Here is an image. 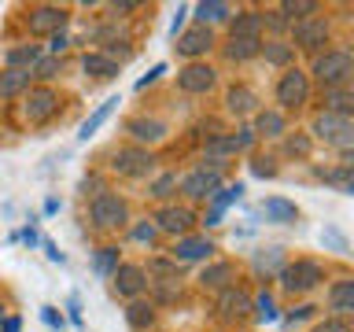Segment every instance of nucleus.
Masks as SVG:
<instances>
[{
  "label": "nucleus",
  "instance_id": "5fc2aeb1",
  "mask_svg": "<svg viewBox=\"0 0 354 332\" xmlns=\"http://www.w3.org/2000/svg\"><path fill=\"white\" fill-rule=\"evenodd\" d=\"M0 332H22V317L19 314H8L4 321H0Z\"/></svg>",
  "mask_w": 354,
  "mask_h": 332
},
{
  "label": "nucleus",
  "instance_id": "f03ea898",
  "mask_svg": "<svg viewBox=\"0 0 354 332\" xmlns=\"http://www.w3.org/2000/svg\"><path fill=\"white\" fill-rule=\"evenodd\" d=\"M321 281H325V270H321L317 262H310V259H299L292 266H284L281 270V284H284V292H310V288H317Z\"/></svg>",
  "mask_w": 354,
  "mask_h": 332
},
{
  "label": "nucleus",
  "instance_id": "4468645a",
  "mask_svg": "<svg viewBox=\"0 0 354 332\" xmlns=\"http://www.w3.org/2000/svg\"><path fill=\"white\" fill-rule=\"evenodd\" d=\"M155 221H159V229L174 232V237H185V232L196 225V214H192L188 207H162Z\"/></svg>",
  "mask_w": 354,
  "mask_h": 332
},
{
  "label": "nucleus",
  "instance_id": "9d476101",
  "mask_svg": "<svg viewBox=\"0 0 354 332\" xmlns=\"http://www.w3.org/2000/svg\"><path fill=\"white\" fill-rule=\"evenodd\" d=\"M26 22H30L33 33H59V30L66 26V11L55 8V4H41V8L30 11Z\"/></svg>",
  "mask_w": 354,
  "mask_h": 332
},
{
  "label": "nucleus",
  "instance_id": "b1692460",
  "mask_svg": "<svg viewBox=\"0 0 354 332\" xmlns=\"http://www.w3.org/2000/svg\"><path fill=\"white\" fill-rule=\"evenodd\" d=\"M328 306L336 314H351L354 310V281H336L328 288Z\"/></svg>",
  "mask_w": 354,
  "mask_h": 332
},
{
  "label": "nucleus",
  "instance_id": "37998d69",
  "mask_svg": "<svg viewBox=\"0 0 354 332\" xmlns=\"http://www.w3.org/2000/svg\"><path fill=\"white\" fill-rule=\"evenodd\" d=\"M251 174H254V177H277V166H273V159H270V155H266V159L259 155V159L251 163Z\"/></svg>",
  "mask_w": 354,
  "mask_h": 332
},
{
  "label": "nucleus",
  "instance_id": "1a4fd4ad",
  "mask_svg": "<svg viewBox=\"0 0 354 332\" xmlns=\"http://www.w3.org/2000/svg\"><path fill=\"white\" fill-rule=\"evenodd\" d=\"M325 37H328V22H325V19L310 15V19H303V22H295V44H299V48L317 52L321 44H325Z\"/></svg>",
  "mask_w": 354,
  "mask_h": 332
},
{
  "label": "nucleus",
  "instance_id": "052dcab7",
  "mask_svg": "<svg viewBox=\"0 0 354 332\" xmlns=\"http://www.w3.org/2000/svg\"><path fill=\"white\" fill-rule=\"evenodd\" d=\"M0 140H4V126H0Z\"/></svg>",
  "mask_w": 354,
  "mask_h": 332
},
{
  "label": "nucleus",
  "instance_id": "c9c22d12",
  "mask_svg": "<svg viewBox=\"0 0 354 332\" xmlns=\"http://www.w3.org/2000/svg\"><path fill=\"white\" fill-rule=\"evenodd\" d=\"M251 306H254V317H259L262 325L277 321V303H273V295H270V292H259V295L251 299Z\"/></svg>",
  "mask_w": 354,
  "mask_h": 332
},
{
  "label": "nucleus",
  "instance_id": "3c124183",
  "mask_svg": "<svg viewBox=\"0 0 354 332\" xmlns=\"http://www.w3.org/2000/svg\"><path fill=\"white\" fill-rule=\"evenodd\" d=\"M314 310H317V306H295L292 314L284 317V325H299V321H306L310 314H314Z\"/></svg>",
  "mask_w": 354,
  "mask_h": 332
},
{
  "label": "nucleus",
  "instance_id": "20e7f679",
  "mask_svg": "<svg viewBox=\"0 0 354 332\" xmlns=\"http://www.w3.org/2000/svg\"><path fill=\"white\" fill-rule=\"evenodd\" d=\"M88 218H93L96 229H115L126 221V199L115 192H100L93 203H88Z\"/></svg>",
  "mask_w": 354,
  "mask_h": 332
},
{
  "label": "nucleus",
  "instance_id": "4c0bfd02",
  "mask_svg": "<svg viewBox=\"0 0 354 332\" xmlns=\"http://www.w3.org/2000/svg\"><path fill=\"white\" fill-rule=\"evenodd\" d=\"M321 243H325L328 251H339V255H347V248H351L347 237H343L336 225H325V229H321Z\"/></svg>",
  "mask_w": 354,
  "mask_h": 332
},
{
  "label": "nucleus",
  "instance_id": "423d86ee",
  "mask_svg": "<svg viewBox=\"0 0 354 332\" xmlns=\"http://www.w3.org/2000/svg\"><path fill=\"white\" fill-rule=\"evenodd\" d=\"M218 185H221V174L218 170H207V166H199V170H192L181 181V192L188 199H210L218 192Z\"/></svg>",
  "mask_w": 354,
  "mask_h": 332
},
{
  "label": "nucleus",
  "instance_id": "a18cd8bd",
  "mask_svg": "<svg viewBox=\"0 0 354 332\" xmlns=\"http://www.w3.org/2000/svg\"><path fill=\"white\" fill-rule=\"evenodd\" d=\"M162 74H166V63H155L151 71H148V74H144L140 82H137V89H148V85H155V82H159Z\"/></svg>",
  "mask_w": 354,
  "mask_h": 332
},
{
  "label": "nucleus",
  "instance_id": "58836bf2",
  "mask_svg": "<svg viewBox=\"0 0 354 332\" xmlns=\"http://www.w3.org/2000/svg\"><path fill=\"white\" fill-rule=\"evenodd\" d=\"M59 55H48V59H37V63H33L30 66V74L33 77H55V74H59Z\"/></svg>",
  "mask_w": 354,
  "mask_h": 332
},
{
  "label": "nucleus",
  "instance_id": "39448f33",
  "mask_svg": "<svg viewBox=\"0 0 354 332\" xmlns=\"http://www.w3.org/2000/svg\"><path fill=\"white\" fill-rule=\"evenodd\" d=\"M310 96V82L306 74L299 71V66H288L281 74V82H277V104L281 107H303Z\"/></svg>",
  "mask_w": 354,
  "mask_h": 332
},
{
  "label": "nucleus",
  "instance_id": "72a5a7b5",
  "mask_svg": "<svg viewBox=\"0 0 354 332\" xmlns=\"http://www.w3.org/2000/svg\"><path fill=\"white\" fill-rule=\"evenodd\" d=\"M314 11H317V4H314V0H284V4H281V15H288V19H299V22H303V19H310V15H314ZM284 19V22H288Z\"/></svg>",
  "mask_w": 354,
  "mask_h": 332
},
{
  "label": "nucleus",
  "instance_id": "cd10ccee",
  "mask_svg": "<svg viewBox=\"0 0 354 332\" xmlns=\"http://www.w3.org/2000/svg\"><path fill=\"white\" fill-rule=\"evenodd\" d=\"M82 66H85V74H93V77H115L118 74V63L107 59L104 52H88L82 59Z\"/></svg>",
  "mask_w": 354,
  "mask_h": 332
},
{
  "label": "nucleus",
  "instance_id": "7c9ffc66",
  "mask_svg": "<svg viewBox=\"0 0 354 332\" xmlns=\"http://www.w3.org/2000/svg\"><path fill=\"white\" fill-rule=\"evenodd\" d=\"M254 107H259V96H254L251 93V89H232V93H229V111H232V115H251V111Z\"/></svg>",
  "mask_w": 354,
  "mask_h": 332
},
{
  "label": "nucleus",
  "instance_id": "4be33fe9",
  "mask_svg": "<svg viewBox=\"0 0 354 332\" xmlns=\"http://www.w3.org/2000/svg\"><path fill=\"white\" fill-rule=\"evenodd\" d=\"M232 277H236V273H232L229 262H214V266H207V270L199 273V284H203V288H214V292H225Z\"/></svg>",
  "mask_w": 354,
  "mask_h": 332
},
{
  "label": "nucleus",
  "instance_id": "e433bc0d",
  "mask_svg": "<svg viewBox=\"0 0 354 332\" xmlns=\"http://www.w3.org/2000/svg\"><path fill=\"white\" fill-rule=\"evenodd\" d=\"M259 52H262V41H229V59L232 63H243Z\"/></svg>",
  "mask_w": 354,
  "mask_h": 332
},
{
  "label": "nucleus",
  "instance_id": "393cba45",
  "mask_svg": "<svg viewBox=\"0 0 354 332\" xmlns=\"http://www.w3.org/2000/svg\"><path fill=\"white\" fill-rule=\"evenodd\" d=\"M351 104H354V93H351V85L325 89V111H328V115H351Z\"/></svg>",
  "mask_w": 354,
  "mask_h": 332
},
{
  "label": "nucleus",
  "instance_id": "49530a36",
  "mask_svg": "<svg viewBox=\"0 0 354 332\" xmlns=\"http://www.w3.org/2000/svg\"><path fill=\"white\" fill-rule=\"evenodd\" d=\"M185 15H188V8H185V4H177L174 19H170V37H174V41H177V33L185 30Z\"/></svg>",
  "mask_w": 354,
  "mask_h": 332
},
{
  "label": "nucleus",
  "instance_id": "412c9836",
  "mask_svg": "<svg viewBox=\"0 0 354 332\" xmlns=\"http://www.w3.org/2000/svg\"><path fill=\"white\" fill-rule=\"evenodd\" d=\"M218 306H221V314H229V317H240V314H248L251 310V295L243 292V288H225L221 292V299H218Z\"/></svg>",
  "mask_w": 354,
  "mask_h": 332
},
{
  "label": "nucleus",
  "instance_id": "c85d7f7f",
  "mask_svg": "<svg viewBox=\"0 0 354 332\" xmlns=\"http://www.w3.org/2000/svg\"><path fill=\"white\" fill-rule=\"evenodd\" d=\"M196 15H199V26H210V22H225L232 15V8L221 4V0H203V4L196 8Z\"/></svg>",
  "mask_w": 354,
  "mask_h": 332
},
{
  "label": "nucleus",
  "instance_id": "aec40b11",
  "mask_svg": "<svg viewBox=\"0 0 354 332\" xmlns=\"http://www.w3.org/2000/svg\"><path fill=\"white\" fill-rule=\"evenodd\" d=\"M254 273H262V277H273V273H281L284 270V248H259L254 251Z\"/></svg>",
  "mask_w": 354,
  "mask_h": 332
},
{
  "label": "nucleus",
  "instance_id": "a19ab883",
  "mask_svg": "<svg viewBox=\"0 0 354 332\" xmlns=\"http://www.w3.org/2000/svg\"><path fill=\"white\" fill-rule=\"evenodd\" d=\"M41 321H44V325H48L52 332H63V325H66L63 314H59L55 306H41Z\"/></svg>",
  "mask_w": 354,
  "mask_h": 332
},
{
  "label": "nucleus",
  "instance_id": "f704fd0d",
  "mask_svg": "<svg viewBox=\"0 0 354 332\" xmlns=\"http://www.w3.org/2000/svg\"><path fill=\"white\" fill-rule=\"evenodd\" d=\"M266 63H273V66H288V63H292V44H288V41H270V44H266Z\"/></svg>",
  "mask_w": 354,
  "mask_h": 332
},
{
  "label": "nucleus",
  "instance_id": "8fccbe9b",
  "mask_svg": "<svg viewBox=\"0 0 354 332\" xmlns=\"http://www.w3.org/2000/svg\"><path fill=\"white\" fill-rule=\"evenodd\" d=\"M41 248H44V255H48L52 262H59V266L66 262V255L59 251V243H55V240H41Z\"/></svg>",
  "mask_w": 354,
  "mask_h": 332
},
{
  "label": "nucleus",
  "instance_id": "603ef678",
  "mask_svg": "<svg viewBox=\"0 0 354 332\" xmlns=\"http://www.w3.org/2000/svg\"><path fill=\"white\" fill-rule=\"evenodd\" d=\"M66 44H71V37L59 30V33H52L48 37V48H52V55H59V52H66Z\"/></svg>",
  "mask_w": 354,
  "mask_h": 332
},
{
  "label": "nucleus",
  "instance_id": "0eeeda50",
  "mask_svg": "<svg viewBox=\"0 0 354 332\" xmlns=\"http://www.w3.org/2000/svg\"><path fill=\"white\" fill-rule=\"evenodd\" d=\"M177 85H181V93H192V96L210 93V89H214V71H210L207 63H188L185 71L177 74Z\"/></svg>",
  "mask_w": 354,
  "mask_h": 332
},
{
  "label": "nucleus",
  "instance_id": "6e6552de",
  "mask_svg": "<svg viewBox=\"0 0 354 332\" xmlns=\"http://www.w3.org/2000/svg\"><path fill=\"white\" fill-rule=\"evenodd\" d=\"M151 151L148 148H122L118 155H115V170L122 174V177H144L151 170Z\"/></svg>",
  "mask_w": 354,
  "mask_h": 332
},
{
  "label": "nucleus",
  "instance_id": "473e14b6",
  "mask_svg": "<svg viewBox=\"0 0 354 332\" xmlns=\"http://www.w3.org/2000/svg\"><path fill=\"white\" fill-rule=\"evenodd\" d=\"M118 248H100L96 251V259H93V270H96V277H115V270H118Z\"/></svg>",
  "mask_w": 354,
  "mask_h": 332
},
{
  "label": "nucleus",
  "instance_id": "de8ad7c7",
  "mask_svg": "<svg viewBox=\"0 0 354 332\" xmlns=\"http://www.w3.org/2000/svg\"><path fill=\"white\" fill-rule=\"evenodd\" d=\"M133 240H140V243H151V240H155V225H151V221H140V225L133 229Z\"/></svg>",
  "mask_w": 354,
  "mask_h": 332
},
{
  "label": "nucleus",
  "instance_id": "bf43d9fd",
  "mask_svg": "<svg viewBox=\"0 0 354 332\" xmlns=\"http://www.w3.org/2000/svg\"><path fill=\"white\" fill-rule=\"evenodd\" d=\"M111 11H115V15H118V11H137V4H129V0H126V4H111Z\"/></svg>",
  "mask_w": 354,
  "mask_h": 332
},
{
  "label": "nucleus",
  "instance_id": "f257e3e1",
  "mask_svg": "<svg viewBox=\"0 0 354 332\" xmlns=\"http://www.w3.org/2000/svg\"><path fill=\"white\" fill-rule=\"evenodd\" d=\"M351 74H354V59L351 52H325L314 59V77L321 82V89H339V85H351Z\"/></svg>",
  "mask_w": 354,
  "mask_h": 332
},
{
  "label": "nucleus",
  "instance_id": "c756f323",
  "mask_svg": "<svg viewBox=\"0 0 354 332\" xmlns=\"http://www.w3.org/2000/svg\"><path fill=\"white\" fill-rule=\"evenodd\" d=\"M37 59H41V48H37V44H22V48H11V52L4 55V63H8V66H19V71H30Z\"/></svg>",
  "mask_w": 354,
  "mask_h": 332
},
{
  "label": "nucleus",
  "instance_id": "c03bdc74",
  "mask_svg": "<svg viewBox=\"0 0 354 332\" xmlns=\"http://www.w3.org/2000/svg\"><path fill=\"white\" fill-rule=\"evenodd\" d=\"M66 310H71V321H74V329H85V317H82V299H77V292L66 299Z\"/></svg>",
  "mask_w": 354,
  "mask_h": 332
},
{
  "label": "nucleus",
  "instance_id": "13d9d810",
  "mask_svg": "<svg viewBox=\"0 0 354 332\" xmlns=\"http://www.w3.org/2000/svg\"><path fill=\"white\" fill-rule=\"evenodd\" d=\"M44 214H59V199H55V196L44 199Z\"/></svg>",
  "mask_w": 354,
  "mask_h": 332
},
{
  "label": "nucleus",
  "instance_id": "dca6fc26",
  "mask_svg": "<svg viewBox=\"0 0 354 332\" xmlns=\"http://www.w3.org/2000/svg\"><path fill=\"white\" fill-rule=\"evenodd\" d=\"M55 104H59V96L52 89H33L26 96V122H44L55 111Z\"/></svg>",
  "mask_w": 354,
  "mask_h": 332
},
{
  "label": "nucleus",
  "instance_id": "79ce46f5",
  "mask_svg": "<svg viewBox=\"0 0 354 332\" xmlns=\"http://www.w3.org/2000/svg\"><path fill=\"white\" fill-rule=\"evenodd\" d=\"M284 151H288V155H299V159H306V155H310V140H306V137H288V140H284Z\"/></svg>",
  "mask_w": 354,
  "mask_h": 332
},
{
  "label": "nucleus",
  "instance_id": "4d7b16f0",
  "mask_svg": "<svg viewBox=\"0 0 354 332\" xmlns=\"http://www.w3.org/2000/svg\"><path fill=\"white\" fill-rule=\"evenodd\" d=\"M177 295V281H159V299H174Z\"/></svg>",
  "mask_w": 354,
  "mask_h": 332
},
{
  "label": "nucleus",
  "instance_id": "ea45409f",
  "mask_svg": "<svg viewBox=\"0 0 354 332\" xmlns=\"http://www.w3.org/2000/svg\"><path fill=\"white\" fill-rule=\"evenodd\" d=\"M174 188H177V174H162L159 181L151 185V196L155 199H166V196H174Z\"/></svg>",
  "mask_w": 354,
  "mask_h": 332
},
{
  "label": "nucleus",
  "instance_id": "7ed1b4c3",
  "mask_svg": "<svg viewBox=\"0 0 354 332\" xmlns=\"http://www.w3.org/2000/svg\"><path fill=\"white\" fill-rule=\"evenodd\" d=\"M314 133L321 140H328L332 148H339V151H351V144H354V126H351V115H317L314 122Z\"/></svg>",
  "mask_w": 354,
  "mask_h": 332
},
{
  "label": "nucleus",
  "instance_id": "a211bd4d",
  "mask_svg": "<svg viewBox=\"0 0 354 332\" xmlns=\"http://www.w3.org/2000/svg\"><path fill=\"white\" fill-rule=\"evenodd\" d=\"M232 41H259L262 33V15L259 11H240L236 19H232Z\"/></svg>",
  "mask_w": 354,
  "mask_h": 332
},
{
  "label": "nucleus",
  "instance_id": "864d4df0",
  "mask_svg": "<svg viewBox=\"0 0 354 332\" xmlns=\"http://www.w3.org/2000/svg\"><path fill=\"white\" fill-rule=\"evenodd\" d=\"M232 144H236V151H248L254 144V133L251 129H240V137H232Z\"/></svg>",
  "mask_w": 354,
  "mask_h": 332
},
{
  "label": "nucleus",
  "instance_id": "5701e85b",
  "mask_svg": "<svg viewBox=\"0 0 354 332\" xmlns=\"http://www.w3.org/2000/svg\"><path fill=\"white\" fill-rule=\"evenodd\" d=\"M262 210H266V218H270V221H277V225H288V221L299 218V207L288 203V199H281V196H270L262 203Z\"/></svg>",
  "mask_w": 354,
  "mask_h": 332
},
{
  "label": "nucleus",
  "instance_id": "2f4dec72",
  "mask_svg": "<svg viewBox=\"0 0 354 332\" xmlns=\"http://www.w3.org/2000/svg\"><path fill=\"white\" fill-rule=\"evenodd\" d=\"M126 321H129L133 329L144 332V329H148L151 321H155V306H151V303H140V299H137V303L126 306Z\"/></svg>",
  "mask_w": 354,
  "mask_h": 332
},
{
  "label": "nucleus",
  "instance_id": "6ab92c4d",
  "mask_svg": "<svg viewBox=\"0 0 354 332\" xmlns=\"http://www.w3.org/2000/svg\"><path fill=\"white\" fill-rule=\"evenodd\" d=\"M118 104H122L118 96H107L104 104H100V107L93 111V115H88V118L82 122V129H77V140H88V137H96V129H100V126H104V122L111 118V111H115Z\"/></svg>",
  "mask_w": 354,
  "mask_h": 332
},
{
  "label": "nucleus",
  "instance_id": "f3484780",
  "mask_svg": "<svg viewBox=\"0 0 354 332\" xmlns=\"http://www.w3.org/2000/svg\"><path fill=\"white\" fill-rule=\"evenodd\" d=\"M126 129H129V137L137 140V148H140V144H155V140L166 137V122H159V118H133Z\"/></svg>",
  "mask_w": 354,
  "mask_h": 332
},
{
  "label": "nucleus",
  "instance_id": "2eb2a0df",
  "mask_svg": "<svg viewBox=\"0 0 354 332\" xmlns=\"http://www.w3.org/2000/svg\"><path fill=\"white\" fill-rule=\"evenodd\" d=\"M144 284H148V273L140 270V266H118L115 270V292L118 295H140Z\"/></svg>",
  "mask_w": 354,
  "mask_h": 332
},
{
  "label": "nucleus",
  "instance_id": "ddd939ff",
  "mask_svg": "<svg viewBox=\"0 0 354 332\" xmlns=\"http://www.w3.org/2000/svg\"><path fill=\"white\" fill-rule=\"evenodd\" d=\"M240 196H243V185H240V181H232L229 188H218V192L210 196V210H207L203 225H221L225 207H229V203H240Z\"/></svg>",
  "mask_w": 354,
  "mask_h": 332
},
{
  "label": "nucleus",
  "instance_id": "f8f14e48",
  "mask_svg": "<svg viewBox=\"0 0 354 332\" xmlns=\"http://www.w3.org/2000/svg\"><path fill=\"white\" fill-rule=\"evenodd\" d=\"M210 44H214V33H210V26H192V30H185L181 37H177V52L192 59V55L210 52Z\"/></svg>",
  "mask_w": 354,
  "mask_h": 332
},
{
  "label": "nucleus",
  "instance_id": "a878e982",
  "mask_svg": "<svg viewBox=\"0 0 354 332\" xmlns=\"http://www.w3.org/2000/svg\"><path fill=\"white\" fill-rule=\"evenodd\" d=\"M251 133H262V137H284V115L281 111H259Z\"/></svg>",
  "mask_w": 354,
  "mask_h": 332
},
{
  "label": "nucleus",
  "instance_id": "09e8293b",
  "mask_svg": "<svg viewBox=\"0 0 354 332\" xmlns=\"http://www.w3.org/2000/svg\"><path fill=\"white\" fill-rule=\"evenodd\" d=\"M314 332H351V325H347V321H339V317H328V321H321Z\"/></svg>",
  "mask_w": 354,
  "mask_h": 332
},
{
  "label": "nucleus",
  "instance_id": "bb28decb",
  "mask_svg": "<svg viewBox=\"0 0 354 332\" xmlns=\"http://www.w3.org/2000/svg\"><path fill=\"white\" fill-rule=\"evenodd\" d=\"M30 71H19V66H8V71L4 74H0V96H15V93H22V89H26L30 85Z\"/></svg>",
  "mask_w": 354,
  "mask_h": 332
},
{
  "label": "nucleus",
  "instance_id": "6e6d98bb",
  "mask_svg": "<svg viewBox=\"0 0 354 332\" xmlns=\"http://www.w3.org/2000/svg\"><path fill=\"white\" fill-rule=\"evenodd\" d=\"M19 240L26 243V248H33V243H37V229H33V221H30V225H26V229L19 232Z\"/></svg>",
  "mask_w": 354,
  "mask_h": 332
},
{
  "label": "nucleus",
  "instance_id": "9b49d317",
  "mask_svg": "<svg viewBox=\"0 0 354 332\" xmlns=\"http://www.w3.org/2000/svg\"><path fill=\"white\" fill-rule=\"evenodd\" d=\"M174 262H199V259H210L214 255V243L207 237H181L174 243Z\"/></svg>",
  "mask_w": 354,
  "mask_h": 332
}]
</instances>
